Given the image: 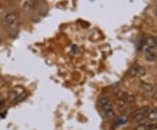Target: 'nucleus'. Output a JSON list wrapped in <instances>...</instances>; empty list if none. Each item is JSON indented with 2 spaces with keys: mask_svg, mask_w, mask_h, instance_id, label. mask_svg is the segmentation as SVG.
Wrapping results in <instances>:
<instances>
[{
  "mask_svg": "<svg viewBox=\"0 0 157 130\" xmlns=\"http://www.w3.org/2000/svg\"><path fill=\"white\" fill-rule=\"evenodd\" d=\"M148 108L147 107H142V108H140L139 109L136 110L135 115H134V118L136 121L138 122H140L142 120H144L145 118L147 117V114L148 113Z\"/></svg>",
  "mask_w": 157,
  "mask_h": 130,
  "instance_id": "nucleus-1",
  "label": "nucleus"
},
{
  "mask_svg": "<svg viewBox=\"0 0 157 130\" xmlns=\"http://www.w3.org/2000/svg\"><path fill=\"white\" fill-rule=\"evenodd\" d=\"M129 74L133 77H135V76L142 77V76L146 75V70L140 66H135V67H131L130 71H129Z\"/></svg>",
  "mask_w": 157,
  "mask_h": 130,
  "instance_id": "nucleus-2",
  "label": "nucleus"
},
{
  "mask_svg": "<svg viewBox=\"0 0 157 130\" xmlns=\"http://www.w3.org/2000/svg\"><path fill=\"white\" fill-rule=\"evenodd\" d=\"M17 19H18V17H17V14L12 12V13H9V14L6 15V22L8 26L12 28L17 24Z\"/></svg>",
  "mask_w": 157,
  "mask_h": 130,
  "instance_id": "nucleus-3",
  "label": "nucleus"
},
{
  "mask_svg": "<svg viewBox=\"0 0 157 130\" xmlns=\"http://www.w3.org/2000/svg\"><path fill=\"white\" fill-rule=\"evenodd\" d=\"M157 46L155 45V42L154 39H147L145 42V44L143 45V50L146 52H154V50L156 48Z\"/></svg>",
  "mask_w": 157,
  "mask_h": 130,
  "instance_id": "nucleus-4",
  "label": "nucleus"
},
{
  "mask_svg": "<svg viewBox=\"0 0 157 130\" xmlns=\"http://www.w3.org/2000/svg\"><path fill=\"white\" fill-rule=\"evenodd\" d=\"M100 103H101V107L103 108L104 112L107 111L108 109H111L113 108L112 107V102H111V100L108 96H102L100 100Z\"/></svg>",
  "mask_w": 157,
  "mask_h": 130,
  "instance_id": "nucleus-5",
  "label": "nucleus"
},
{
  "mask_svg": "<svg viewBox=\"0 0 157 130\" xmlns=\"http://www.w3.org/2000/svg\"><path fill=\"white\" fill-rule=\"evenodd\" d=\"M140 89L142 92L146 93V94H148V93H151L152 91L154 90V86L151 85V84H148V83H140Z\"/></svg>",
  "mask_w": 157,
  "mask_h": 130,
  "instance_id": "nucleus-6",
  "label": "nucleus"
},
{
  "mask_svg": "<svg viewBox=\"0 0 157 130\" xmlns=\"http://www.w3.org/2000/svg\"><path fill=\"white\" fill-rule=\"evenodd\" d=\"M147 118L150 121L157 120V109H153V110L148 111V113L147 114Z\"/></svg>",
  "mask_w": 157,
  "mask_h": 130,
  "instance_id": "nucleus-7",
  "label": "nucleus"
},
{
  "mask_svg": "<svg viewBox=\"0 0 157 130\" xmlns=\"http://www.w3.org/2000/svg\"><path fill=\"white\" fill-rule=\"evenodd\" d=\"M123 99L126 103H133L135 101V97L133 94H125L123 97H121Z\"/></svg>",
  "mask_w": 157,
  "mask_h": 130,
  "instance_id": "nucleus-8",
  "label": "nucleus"
},
{
  "mask_svg": "<svg viewBox=\"0 0 157 130\" xmlns=\"http://www.w3.org/2000/svg\"><path fill=\"white\" fill-rule=\"evenodd\" d=\"M146 59L148 62H154L155 60H156V55L154 52H147L146 55Z\"/></svg>",
  "mask_w": 157,
  "mask_h": 130,
  "instance_id": "nucleus-9",
  "label": "nucleus"
},
{
  "mask_svg": "<svg viewBox=\"0 0 157 130\" xmlns=\"http://www.w3.org/2000/svg\"><path fill=\"white\" fill-rule=\"evenodd\" d=\"M154 125L151 123H140L135 130H149Z\"/></svg>",
  "mask_w": 157,
  "mask_h": 130,
  "instance_id": "nucleus-10",
  "label": "nucleus"
},
{
  "mask_svg": "<svg viewBox=\"0 0 157 130\" xmlns=\"http://www.w3.org/2000/svg\"><path fill=\"white\" fill-rule=\"evenodd\" d=\"M17 96H18V94H17L15 90H11L8 93V99H9L11 101H16Z\"/></svg>",
  "mask_w": 157,
  "mask_h": 130,
  "instance_id": "nucleus-11",
  "label": "nucleus"
},
{
  "mask_svg": "<svg viewBox=\"0 0 157 130\" xmlns=\"http://www.w3.org/2000/svg\"><path fill=\"white\" fill-rule=\"evenodd\" d=\"M105 113H106V115H107V117L108 119L113 120L114 119V117H115V113H114V111H113V108L108 109L107 111H105Z\"/></svg>",
  "mask_w": 157,
  "mask_h": 130,
  "instance_id": "nucleus-12",
  "label": "nucleus"
},
{
  "mask_svg": "<svg viewBox=\"0 0 157 130\" xmlns=\"http://www.w3.org/2000/svg\"><path fill=\"white\" fill-rule=\"evenodd\" d=\"M25 97H26V94H25V93H21L20 94H18V96H17L16 101H17V102L22 101H24V100L25 99Z\"/></svg>",
  "mask_w": 157,
  "mask_h": 130,
  "instance_id": "nucleus-13",
  "label": "nucleus"
},
{
  "mask_svg": "<svg viewBox=\"0 0 157 130\" xmlns=\"http://www.w3.org/2000/svg\"><path fill=\"white\" fill-rule=\"evenodd\" d=\"M116 102H117V104L120 106V107H124V106L127 104L122 98H119L117 101H116Z\"/></svg>",
  "mask_w": 157,
  "mask_h": 130,
  "instance_id": "nucleus-14",
  "label": "nucleus"
},
{
  "mask_svg": "<svg viewBox=\"0 0 157 130\" xmlns=\"http://www.w3.org/2000/svg\"><path fill=\"white\" fill-rule=\"evenodd\" d=\"M149 130H157V125H154Z\"/></svg>",
  "mask_w": 157,
  "mask_h": 130,
  "instance_id": "nucleus-15",
  "label": "nucleus"
},
{
  "mask_svg": "<svg viewBox=\"0 0 157 130\" xmlns=\"http://www.w3.org/2000/svg\"><path fill=\"white\" fill-rule=\"evenodd\" d=\"M1 102H3V96L0 94V103H1Z\"/></svg>",
  "mask_w": 157,
  "mask_h": 130,
  "instance_id": "nucleus-16",
  "label": "nucleus"
},
{
  "mask_svg": "<svg viewBox=\"0 0 157 130\" xmlns=\"http://www.w3.org/2000/svg\"><path fill=\"white\" fill-rule=\"evenodd\" d=\"M154 40H155V45H156V46H157V37H156V38H155V39H154Z\"/></svg>",
  "mask_w": 157,
  "mask_h": 130,
  "instance_id": "nucleus-17",
  "label": "nucleus"
},
{
  "mask_svg": "<svg viewBox=\"0 0 157 130\" xmlns=\"http://www.w3.org/2000/svg\"><path fill=\"white\" fill-rule=\"evenodd\" d=\"M155 90H156V92H157V85L155 86Z\"/></svg>",
  "mask_w": 157,
  "mask_h": 130,
  "instance_id": "nucleus-18",
  "label": "nucleus"
}]
</instances>
